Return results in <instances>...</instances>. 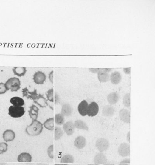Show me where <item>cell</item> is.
Returning a JSON list of instances; mask_svg holds the SVG:
<instances>
[{"label":"cell","instance_id":"cell-1","mask_svg":"<svg viewBox=\"0 0 155 165\" xmlns=\"http://www.w3.org/2000/svg\"><path fill=\"white\" fill-rule=\"evenodd\" d=\"M43 129V124L37 120H32L31 124L27 126L25 131L27 134L31 136L39 135Z\"/></svg>","mask_w":155,"mask_h":165},{"label":"cell","instance_id":"cell-2","mask_svg":"<svg viewBox=\"0 0 155 165\" xmlns=\"http://www.w3.org/2000/svg\"><path fill=\"white\" fill-rule=\"evenodd\" d=\"M5 85L7 91L10 90L12 92H16L21 88V81L18 78H11L8 79Z\"/></svg>","mask_w":155,"mask_h":165},{"label":"cell","instance_id":"cell-3","mask_svg":"<svg viewBox=\"0 0 155 165\" xmlns=\"http://www.w3.org/2000/svg\"><path fill=\"white\" fill-rule=\"evenodd\" d=\"M25 113L23 107H16L11 106L8 109V114L13 118H19Z\"/></svg>","mask_w":155,"mask_h":165},{"label":"cell","instance_id":"cell-4","mask_svg":"<svg viewBox=\"0 0 155 165\" xmlns=\"http://www.w3.org/2000/svg\"><path fill=\"white\" fill-rule=\"evenodd\" d=\"M96 146L100 152H103L108 150L109 148V142L106 138H99L96 142Z\"/></svg>","mask_w":155,"mask_h":165},{"label":"cell","instance_id":"cell-5","mask_svg":"<svg viewBox=\"0 0 155 165\" xmlns=\"http://www.w3.org/2000/svg\"><path fill=\"white\" fill-rule=\"evenodd\" d=\"M112 69L109 68H102L100 69L98 73V78L99 81L100 82H106L110 79L109 75L108 73L111 71Z\"/></svg>","mask_w":155,"mask_h":165},{"label":"cell","instance_id":"cell-6","mask_svg":"<svg viewBox=\"0 0 155 165\" xmlns=\"http://www.w3.org/2000/svg\"><path fill=\"white\" fill-rule=\"evenodd\" d=\"M119 155L122 157H126L130 154V145L127 143H122L118 147Z\"/></svg>","mask_w":155,"mask_h":165},{"label":"cell","instance_id":"cell-7","mask_svg":"<svg viewBox=\"0 0 155 165\" xmlns=\"http://www.w3.org/2000/svg\"><path fill=\"white\" fill-rule=\"evenodd\" d=\"M46 77L44 72L37 71L33 75V81L37 84H43L46 81Z\"/></svg>","mask_w":155,"mask_h":165},{"label":"cell","instance_id":"cell-8","mask_svg":"<svg viewBox=\"0 0 155 165\" xmlns=\"http://www.w3.org/2000/svg\"><path fill=\"white\" fill-rule=\"evenodd\" d=\"M99 106L95 102H92L88 106V111H87V115L89 116H95L99 112Z\"/></svg>","mask_w":155,"mask_h":165},{"label":"cell","instance_id":"cell-9","mask_svg":"<svg viewBox=\"0 0 155 165\" xmlns=\"http://www.w3.org/2000/svg\"><path fill=\"white\" fill-rule=\"evenodd\" d=\"M119 115L120 119L122 121L127 124L130 123L131 115L129 110L127 109H122L119 112Z\"/></svg>","mask_w":155,"mask_h":165},{"label":"cell","instance_id":"cell-10","mask_svg":"<svg viewBox=\"0 0 155 165\" xmlns=\"http://www.w3.org/2000/svg\"><path fill=\"white\" fill-rule=\"evenodd\" d=\"M63 128L64 132L66 133V134L68 136H71L74 133L75 127L74 126V123H72L71 121H69V122H66L63 124Z\"/></svg>","mask_w":155,"mask_h":165},{"label":"cell","instance_id":"cell-11","mask_svg":"<svg viewBox=\"0 0 155 165\" xmlns=\"http://www.w3.org/2000/svg\"><path fill=\"white\" fill-rule=\"evenodd\" d=\"M46 95L48 101L51 102H55V104H57L59 102V97L57 93L54 92L53 89H50L48 90L46 93Z\"/></svg>","mask_w":155,"mask_h":165},{"label":"cell","instance_id":"cell-12","mask_svg":"<svg viewBox=\"0 0 155 165\" xmlns=\"http://www.w3.org/2000/svg\"><path fill=\"white\" fill-rule=\"evenodd\" d=\"M74 145L78 149H82L85 147L86 140L83 136H78L75 140Z\"/></svg>","mask_w":155,"mask_h":165},{"label":"cell","instance_id":"cell-13","mask_svg":"<svg viewBox=\"0 0 155 165\" xmlns=\"http://www.w3.org/2000/svg\"><path fill=\"white\" fill-rule=\"evenodd\" d=\"M88 106L89 104L86 100H83L78 105V111L82 116H85L87 115Z\"/></svg>","mask_w":155,"mask_h":165},{"label":"cell","instance_id":"cell-14","mask_svg":"<svg viewBox=\"0 0 155 165\" xmlns=\"http://www.w3.org/2000/svg\"><path fill=\"white\" fill-rule=\"evenodd\" d=\"M3 138L7 142H10L15 138V133L12 130H7L3 133Z\"/></svg>","mask_w":155,"mask_h":165},{"label":"cell","instance_id":"cell-15","mask_svg":"<svg viewBox=\"0 0 155 165\" xmlns=\"http://www.w3.org/2000/svg\"><path fill=\"white\" fill-rule=\"evenodd\" d=\"M32 160V155L28 152H22L18 157V161L19 162L30 163Z\"/></svg>","mask_w":155,"mask_h":165},{"label":"cell","instance_id":"cell-16","mask_svg":"<svg viewBox=\"0 0 155 165\" xmlns=\"http://www.w3.org/2000/svg\"><path fill=\"white\" fill-rule=\"evenodd\" d=\"M107 162V158L103 153L97 154L94 158V162L97 164H106Z\"/></svg>","mask_w":155,"mask_h":165},{"label":"cell","instance_id":"cell-17","mask_svg":"<svg viewBox=\"0 0 155 165\" xmlns=\"http://www.w3.org/2000/svg\"><path fill=\"white\" fill-rule=\"evenodd\" d=\"M39 109L35 105H32L30 107L29 114L32 120H37L38 116Z\"/></svg>","mask_w":155,"mask_h":165},{"label":"cell","instance_id":"cell-18","mask_svg":"<svg viewBox=\"0 0 155 165\" xmlns=\"http://www.w3.org/2000/svg\"><path fill=\"white\" fill-rule=\"evenodd\" d=\"M120 99V95L117 92H114L110 93L107 96V100L111 105L117 103Z\"/></svg>","mask_w":155,"mask_h":165},{"label":"cell","instance_id":"cell-19","mask_svg":"<svg viewBox=\"0 0 155 165\" xmlns=\"http://www.w3.org/2000/svg\"><path fill=\"white\" fill-rule=\"evenodd\" d=\"M121 75L120 73L117 71H115L112 73L110 76L111 81L113 84H118L121 81Z\"/></svg>","mask_w":155,"mask_h":165},{"label":"cell","instance_id":"cell-20","mask_svg":"<svg viewBox=\"0 0 155 165\" xmlns=\"http://www.w3.org/2000/svg\"><path fill=\"white\" fill-rule=\"evenodd\" d=\"M114 111H115L114 109L112 106L107 105L103 108V114L104 116L110 117L113 116Z\"/></svg>","mask_w":155,"mask_h":165},{"label":"cell","instance_id":"cell-21","mask_svg":"<svg viewBox=\"0 0 155 165\" xmlns=\"http://www.w3.org/2000/svg\"><path fill=\"white\" fill-rule=\"evenodd\" d=\"M72 112V109L70 105L64 104L62 105L61 114L63 115L64 116H69L71 115Z\"/></svg>","mask_w":155,"mask_h":165},{"label":"cell","instance_id":"cell-22","mask_svg":"<svg viewBox=\"0 0 155 165\" xmlns=\"http://www.w3.org/2000/svg\"><path fill=\"white\" fill-rule=\"evenodd\" d=\"M10 102L13 105V106L22 107L24 105V101L21 97L15 96L10 99Z\"/></svg>","mask_w":155,"mask_h":165},{"label":"cell","instance_id":"cell-23","mask_svg":"<svg viewBox=\"0 0 155 165\" xmlns=\"http://www.w3.org/2000/svg\"><path fill=\"white\" fill-rule=\"evenodd\" d=\"M34 102L36 104H38L39 106L44 108L47 105V101L45 97L41 95H38L37 98L34 100Z\"/></svg>","mask_w":155,"mask_h":165},{"label":"cell","instance_id":"cell-24","mask_svg":"<svg viewBox=\"0 0 155 165\" xmlns=\"http://www.w3.org/2000/svg\"><path fill=\"white\" fill-rule=\"evenodd\" d=\"M74 126L75 128H78V129L83 130H89V127L88 126L86 125L85 122H83V121L80 120H78L75 121L74 123Z\"/></svg>","mask_w":155,"mask_h":165},{"label":"cell","instance_id":"cell-25","mask_svg":"<svg viewBox=\"0 0 155 165\" xmlns=\"http://www.w3.org/2000/svg\"><path fill=\"white\" fill-rule=\"evenodd\" d=\"M14 74L18 77H22L26 73V69L24 67H15L13 69Z\"/></svg>","mask_w":155,"mask_h":165},{"label":"cell","instance_id":"cell-26","mask_svg":"<svg viewBox=\"0 0 155 165\" xmlns=\"http://www.w3.org/2000/svg\"><path fill=\"white\" fill-rule=\"evenodd\" d=\"M54 119L53 118H49V119L46 120L44 122L43 126L46 129H47L48 130H53L54 129Z\"/></svg>","mask_w":155,"mask_h":165},{"label":"cell","instance_id":"cell-27","mask_svg":"<svg viewBox=\"0 0 155 165\" xmlns=\"http://www.w3.org/2000/svg\"><path fill=\"white\" fill-rule=\"evenodd\" d=\"M75 161L74 156L70 155H64L61 158V163H73Z\"/></svg>","mask_w":155,"mask_h":165},{"label":"cell","instance_id":"cell-28","mask_svg":"<svg viewBox=\"0 0 155 165\" xmlns=\"http://www.w3.org/2000/svg\"><path fill=\"white\" fill-rule=\"evenodd\" d=\"M63 133L62 129L59 127H56L54 128V139L56 141L59 140L63 136Z\"/></svg>","mask_w":155,"mask_h":165},{"label":"cell","instance_id":"cell-29","mask_svg":"<svg viewBox=\"0 0 155 165\" xmlns=\"http://www.w3.org/2000/svg\"><path fill=\"white\" fill-rule=\"evenodd\" d=\"M55 122L56 124L61 126L64 123V116L61 113L57 114L55 116Z\"/></svg>","mask_w":155,"mask_h":165},{"label":"cell","instance_id":"cell-30","mask_svg":"<svg viewBox=\"0 0 155 165\" xmlns=\"http://www.w3.org/2000/svg\"><path fill=\"white\" fill-rule=\"evenodd\" d=\"M123 103L125 106L127 108H129L131 105V101H130V93H127L124 96L123 99Z\"/></svg>","mask_w":155,"mask_h":165},{"label":"cell","instance_id":"cell-31","mask_svg":"<svg viewBox=\"0 0 155 165\" xmlns=\"http://www.w3.org/2000/svg\"><path fill=\"white\" fill-rule=\"evenodd\" d=\"M8 145L5 142L0 143V154L6 152L7 150Z\"/></svg>","mask_w":155,"mask_h":165},{"label":"cell","instance_id":"cell-32","mask_svg":"<svg viewBox=\"0 0 155 165\" xmlns=\"http://www.w3.org/2000/svg\"><path fill=\"white\" fill-rule=\"evenodd\" d=\"M38 95H37V90L35 89L33 92H29L27 98H31L32 99H33V100H35L37 98Z\"/></svg>","mask_w":155,"mask_h":165},{"label":"cell","instance_id":"cell-33","mask_svg":"<svg viewBox=\"0 0 155 165\" xmlns=\"http://www.w3.org/2000/svg\"><path fill=\"white\" fill-rule=\"evenodd\" d=\"M47 154L50 158H54V145H51L47 149Z\"/></svg>","mask_w":155,"mask_h":165},{"label":"cell","instance_id":"cell-34","mask_svg":"<svg viewBox=\"0 0 155 165\" xmlns=\"http://www.w3.org/2000/svg\"><path fill=\"white\" fill-rule=\"evenodd\" d=\"M7 91L5 83H0V95L5 93Z\"/></svg>","mask_w":155,"mask_h":165},{"label":"cell","instance_id":"cell-35","mask_svg":"<svg viewBox=\"0 0 155 165\" xmlns=\"http://www.w3.org/2000/svg\"><path fill=\"white\" fill-rule=\"evenodd\" d=\"M130 158L125 159L124 160H122V161L120 163V165H128L130 164Z\"/></svg>","mask_w":155,"mask_h":165},{"label":"cell","instance_id":"cell-36","mask_svg":"<svg viewBox=\"0 0 155 165\" xmlns=\"http://www.w3.org/2000/svg\"><path fill=\"white\" fill-rule=\"evenodd\" d=\"M22 92V94H23V96H24V97H28V94H29V90H28L27 88H25L23 89Z\"/></svg>","mask_w":155,"mask_h":165},{"label":"cell","instance_id":"cell-37","mask_svg":"<svg viewBox=\"0 0 155 165\" xmlns=\"http://www.w3.org/2000/svg\"><path fill=\"white\" fill-rule=\"evenodd\" d=\"M54 71H52L49 74V79L51 83H53L54 82Z\"/></svg>","mask_w":155,"mask_h":165},{"label":"cell","instance_id":"cell-38","mask_svg":"<svg viewBox=\"0 0 155 165\" xmlns=\"http://www.w3.org/2000/svg\"><path fill=\"white\" fill-rule=\"evenodd\" d=\"M89 70L93 73H98L99 71L100 68H89Z\"/></svg>","mask_w":155,"mask_h":165},{"label":"cell","instance_id":"cell-39","mask_svg":"<svg viewBox=\"0 0 155 165\" xmlns=\"http://www.w3.org/2000/svg\"><path fill=\"white\" fill-rule=\"evenodd\" d=\"M124 72L126 73V74H130L131 72V68H123Z\"/></svg>","mask_w":155,"mask_h":165},{"label":"cell","instance_id":"cell-40","mask_svg":"<svg viewBox=\"0 0 155 165\" xmlns=\"http://www.w3.org/2000/svg\"><path fill=\"white\" fill-rule=\"evenodd\" d=\"M127 138V141H128V142H130V131L128 133Z\"/></svg>","mask_w":155,"mask_h":165},{"label":"cell","instance_id":"cell-41","mask_svg":"<svg viewBox=\"0 0 155 165\" xmlns=\"http://www.w3.org/2000/svg\"><path fill=\"white\" fill-rule=\"evenodd\" d=\"M36 165H48V164H45V163H38Z\"/></svg>","mask_w":155,"mask_h":165},{"label":"cell","instance_id":"cell-42","mask_svg":"<svg viewBox=\"0 0 155 165\" xmlns=\"http://www.w3.org/2000/svg\"><path fill=\"white\" fill-rule=\"evenodd\" d=\"M55 165H68L67 164H56Z\"/></svg>","mask_w":155,"mask_h":165},{"label":"cell","instance_id":"cell-43","mask_svg":"<svg viewBox=\"0 0 155 165\" xmlns=\"http://www.w3.org/2000/svg\"></svg>","mask_w":155,"mask_h":165},{"label":"cell","instance_id":"cell-44","mask_svg":"<svg viewBox=\"0 0 155 165\" xmlns=\"http://www.w3.org/2000/svg\"></svg>","mask_w":155,"mask_h":165}]
</instances>
